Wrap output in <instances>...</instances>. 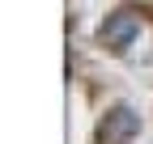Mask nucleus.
Listing matches in <instances>:
<instances>
[{"instance_id": "nucleus-1", "label": "nucleus", "mask_w": 153, "mask_h": 144, "mask_svg": "<svg viewBox=\"0 0 153 144\" xmlns=\"http://www.w3.org/2000/svg\"><path fill=\"white\" fill-rule=\"evenodd\" d=\"M136 132H140V115L132 110V106H115V110L102 119V127H98V136L106 144H123V140H132Z\"/></svg>"}, {"instance_id": "nucleus-2", "label": "nucleus", "mask_w": 153, "mask_h": 144, "mask_svg": "<svg viewBox=\"0 0 153 144\" xmlns=\"http://www.w3.org/2000/svg\"><path fill=\"white\" fill-rule=\"evenodd\" d=\"M140 34V21H136V13H115L111 21L102 26V43L106 47H115V51H123V47H132V38Z\"/></svg>"}]
</instances>
